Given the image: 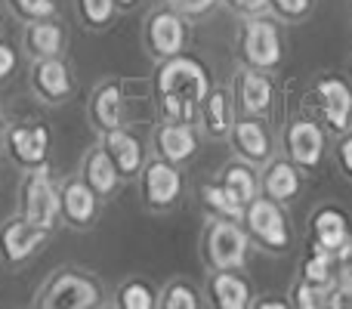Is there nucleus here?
Instances as JSON below:
<instances>
[{"label":"nucleus","mask_w":352,"mask_h":309,"mask_svg":"<svg viewBox=\"0 0 352 309\" xmlns=\"http://www.w3.org/2000/svg\"><path fill=\"white\" fill-rule=\"evenodd\" d=\"M201 121L210 136H226L232 130V99L226 90H210L201 103Z\"/></svg>","instance_id":"nucleus-21"},{"label":"nucleus","mask_w":352,"mask_h":309,"mask_svg":"<svg viewBox=\"0 0 352 309\" xmlns=\"http://www.w3.org/2000/svg\"><path fill=\"white\" fill-rule=\"evenodd\" d=\"M316 235H318V251L334 254L340 244H346V220L337 211H322L316 217Z\"/></svg>","instance_id":"nucleus-23"},{"label":"nucleus","mask_w":352,"mask_h":309,"mask_svg":"<svg viewBox=\"0 0 352 309\" xmlns=\"http://www.w3.org/2000/svg\"><path fill=\"white\" fill-rule=\"evenodd\" d=\"M167 3H170L176 12H182L186 19H198V16H204V12H210L217 0H167Z\"/></svg>","instance_id":"nucleus-35"},{"label":"nucleus","mask_w":352,"mask_h":309,"mask_svg":"<svg viewBox=\"0 0 352 309\" xmlns=\"http://www.w3.org/2000/svg\"><path fill=\"white\" fill-rule=\"evenodd\" d=\"M158 306H164V309H198L201 297L188 281H170V285L158 294Z\"/></svg>","instance_id":"nucleus-30"},{"label":"nucleus","mask_w":352,"mask_h":309,"mask_svg":"<svg viewBox=\"0 0 352 309\" xmlns=\"http://www.w3.org/2000/svg\"><path fill=\"white\" fill-rule=\"evenodd\" d=\"M248 235L241 232V226H235V220H213L207 226L204 235V260L213 269H241L248 260Z\"/></svg>","instance_id":"nucleus-9"},{"label":"nucleus","mask_w":352,"mask_h":309,"mask_svg":"<svg viewBox=\"0 0 352 309\" xmlns=\"http://www.w3.org/2000/svg\"><path fill=\"white\" fill-rule=\"evenodd\" d=\"M87 121L99 136L115 127H124V121H127V96H124L121 81L109 78L93 87L90 96H87Z\"/></svg>","instance_id":"nucleus-11"},{"label":"nucleus","mask_w":352,"mask_h":309,"mask_svg":"<svg viewBox=\"0 0 352 309\" xmlns=\"http://www.w3.org/2000/svg\"><path fill=\"white\" fill-rule=\"evenodd\" d=\"M244 220H248L250 232L260 238L263 244L269 248H285L287 244V229H285V220H281V211L266 198H254L250 207L244 211Z\"/></svg>","instance_id":"nucleus-16"},{"label":"nucleus","mask_w":352,"mask_h":309,"mask_svg":"<svg viewBox=\"0 0 352 309\" xmlns=\"http://www.w3.org/2000/svg\"><path fill=\"white\" fill-rule=\"evenodd\" d=\"M229 3H232V6H238V10H248V12H250V10H260V6L266 3V0H229Z\"/></svg>","instance_id":"nucleus-38"},{"label":"nucleus","mask_w":352,"mask_h":309,"mask_svg":"<svg viewBox=\"0 0 352 309\" xmlns=\"http://www.w3.org/2000/svg\"><path fill=\"white\" fill-rule=\"evenodd\" d=\"M102 217V198L80 173H68L59 180V220L65 229L90 232Z\"/></svg>","instance_id":"nucleus-7"},{"label":"nucleus","mask_w":352,"mask_h":309,"mask_svg":"<svg viewBox=\"0 0 352 309\" xmlns=\"http://www.w3.org/2000/svg\"><path fill=\"white\" fill-rule=\"evenodd\" d=\"M238 96L248 111H266L272 103V84L256 72H244L238 81Z\"/></svg>","instance_id":"nucleus-22"},{"label":"nucleus","mask_w":352,"mask_h":309,"mask_svg":"<svg viewBox=\"0 0 352 309\" xmlns=\"http://www.w3.org/2000/svg\"><path fill=\"white\" fill-rule=\"evenodd\" d=\"M111 306H121V309H155V306H158V294H155V288L148 285L146 279H130V281H124V285L115 291Z\"/></svg>","instance_id":"nucleus-24"},{"label":"nucleus","mask_w":352,"mask_h":309,"mask_svg":"<svg viewBox=\"0 0 352 309\" xmlns=\"http://www.w3.org/2000/svg\"><path fill=\"white\" fill-rule=\"evenodd\" d=\"M297 303L303 306V309L318 306V288L309 285V281H306V285H300V288H297Z\"/></svg>","instance_id":"nucleus-36"},{"label":"nucleus","mask_w":352,"mask_h":309,"mask_svg":"<svg viewBox=\"0 0 352 309\" xmlns=\"http://www.w3.org/2000/svg\"><path fill=\"white\" fill-rule=\"evenodd\" d=\"M140 0H118V10H130V6H136Z\"/></svg>","instance_id":"nucleus-41"},{"label":"nucleus","mask_w":352,"mask_h":309,"mask_svg":"<svg viewBox=\"0 0 352 309\" xmlns=\"http://www.w3.org/2000/svg\"><path fill=\"white\" fill-rule=\"evenodd\" d=\"M28 90L47 109H62L78 96V74L65 56L28 62Z\"/></svg>","instance_id":"nucleus-5"},{"label":"nucleus","mask_w":352,"mask_h":309,"mask_svg":"<svg viewBox=\"0 0 352 309\" xmlns=\"http://www.w3.org/2000/svg\"><path fill=\"white\" fill-rule=\"evenodd\" d=\"M210 297L223 309H244L250 303V288L232 269H217V275L210 279Z\"/></svg>","instance_id":"nucleus-18"},{"label":"nucleus","mask_w":352,"mask_h":309,"mask_svg":"<svg viewBox=\"0 0 352 309\" xmlns=\"http://www.w3.org/2000/svg\"><path fill=\"white\" fill-rule=\"evenodd\" d=\"M99 142H102L105 152L111 155V161H115L118 173H121L124 180L140 176L142 164H146V146H142V140L133 134V130L115 127V130H109V134L99 136Z\"/></svg>","instance_id":"nucleus-13"},{"label":"nucleus","mask_w":352,"mask_h":309,"mask_svg":"<svg viewBox=\"0 0 352 309\" xmlns=\"http://www.w3.org/2000/svg\"><path fill=\"white\" fill-rule=\"evenodd\" d=\"M3 152L10 155L12 167L22 170V173L50 167V158H53V130H50L47 121H34V118L12 121L6 127Z\"/></svg>","instance_id":"nucleus-4"},{"label":"nucleus","mask_w":352,"mask_h":309,"mask_svg":"<svg viewBox=\"0 0 352 309\" xmlns=\"http://www.w3.org/2000/svg\"><path fill=\"white\" fill-rule=\"evenodd\" d=\"M235 146L248 158H254V161H263V158L272 152V149H269L266 130H263L256 121H238L235 124Z\"/></svg>","instance_id":"nucleus-27"},{"label":"nucleus","mask_w":352,"mask_h":309,"mask_svg":"<svg viewBox=\"0 0 352 309\" xmlns=\"http://www.w3.org/2000/svg\"><path fill=\"white\" fill-rule=\"evenodd\" d=\"M334 260H337V281H340V291L349 294L352 291V244H340L334 251Z\"/></svg>","instance_id":"nucleus-34"},{"label":"nucleus","mask_w":352,"mask_h":309,"mask_svg":"<svg viewBox=\"0 0 352 309\" xmlns=\"http://www.w3.org/2000/svg\"><path fill=\"white\" fill-rule=\"evenodd\" d=\"M140 192H142V204L152 211H167L179 201L182 195V173L173 161L167 158H155L146 161L140 170Z\"/></svg>","instance_id":"nucleus-10"},{"label":"nucleus","mask_w":352,"mask_h":309,"mask_svg":"<svg viewBox=\"0 0 352 309\" xmlns=\"http://www.w3.org/2000/svg\"><path fill=\"white\" fill-rule=\"evenodd\" d=\"M343 164H346L349 173H352V136H349L346 142H343Z\"/></svg>","instance_id":"nucleus-39"},{"label":"nucleus","mask_w":352,"mask_h":309,"mask_svg":"<svg viewBox=\"0 0 352 309\" xmlns=\"http://www.w3.org/2000/svg\"><path fill=\"white\" fill-rule=\"evenodd\" d=\"M275 6H278L285 16H300V12H306V6H309V0H272Z\"/></svg>","instance_id":"nucleus-37"},{"label":"nucleus","mask_w":352,"mask_h":309,"mask_svg":"<svg viewBox=\"0 0 352 309\" xmlns=\"http://www.w3.org/2000/svg\"><path fill=\"white\" fill-rule=\"evenodd\" d=\"M3 6H6V12H10L16 22H22V25L62 16L59 0H3Z\"/></svg>","instance_id":"nucleus-28"},{"label":"nucleus","mask_w":352,"mask_h":309,"mask_svg":"<svg viewBox=\"0 0 352 309\" xmlns=\"http://www.w3.org/2000/svg\"><path fill=\"white\" fill-rule=\"evenodd\" d=\"M19 213L47 232H56L62 226V220H59V180L53 176L50 167L22 173V182H19Z\"/></svg>","instance_id":"nucleus-3"},{"label":"nucleus","mask_w":352,"mask_h":309,"mask_svg":"<svg viewBox=\"0 0 352 309\" xmlns=\"http://www.w3.org/2000/svg\"><path fill=\"white\" fill-rule=\"evenodd\" d=\"M241 47H244V59L256 68H272L281 59L278 31H275L272 22H263V19H254V22L244 25Z\"/></svg>","instance_id":"nucleus-14"},{"label":"nucleus","mask_w":352,"mask_h":309,"mask_svg":"<svg viewBox=\"0 0 352 309\" xmlns=\"http://www.w3.org/2000/svg\"><path fill=\"white\" fill-rule=\"evenodd\" d=\"M3 25H6V6H3V0H0V34H3Z\"/></svg>","instance_id":"nucleus-42"},{"label":"nucleus","mask_w":352,"mask_h":309,"mask_svg":"<svg viewBox=\"0 0 352 309\" xmlns=\"http://www.w3.org/2000/svg\"><path fill=\"white\" fill-rule=\"evenodd\" d=\"M287 146H291V155L297 158L300 164H306V167H316V164L322 161L324 136H322V130H318L316 124L300 121V124H294L291 134H287Z\"/></svg>","instance_id":"nucleus-19"},{"label":"nucleus","mask_w":352,"mask_h":309,"mask_svg":"<svg viewBox=\"0 0 352 309\" xmlns=\"http://www.w3.org/2000/svg\"><path fill=\"white\" fill-rule=\"evenodd\" d=\"M331 257H334V254L316 248V257L306 263V281H309V285H316L318 291H322V288H328L331 281H334V266H331Z\"/></svg>","instance_id":"nucleus-33"},{"label":"nucleus","mask_w":352,"mask_h":309,"mask_svg":"<svg viewBox=\"0 0 352 309\" xmlns=\"http://www.w3.org/2000/svg\"><path fill=\"white\" fill-rule=\"evenodd\" d=\"M80 176L90 182L93 192H96L102 201H109L111 195L118 192L121 180H124V176L118 173V167H115V161H111V155L105 152L102 142H96V146L87 149L84 161H80Z\"/></svg>","instance_id":"nucleus-15"},{"label":"nucleus","mask_w":352,"mask_h":309,"mask_svg":"<svg viewBox=\"0 0 352 309\" xmlns=\"http://www.w3.org/2000/svg\"><path fill=\"white\" fill-rule=\"evenodd\" d=\"M318 96L324 105V118L331 121L334 130H346L349 127V115H352V93L346 84L340 81H324L318 87Z\"/></svg>","instance_id":"nucleus-20"},{"label":"nucleus","mask_w":352,"mask_h":309,"mask_svg":"<svg viewBox=\"0 0 352 309\" xmlns=\"http://www.w3.org/2000/svg\"><path fill=\"white\" fill-rule=\"evenodd\" d=\"M186 41H188L186 16L176 12L170 3L148 12L146 25H142V43H146V50L158 62L170 59V56H179L182 47H186Z\"/></svg>","instance_id":"nucleus-8"},{"label":"nucleus","mask_w":352,"mask_h":309,"mask_svg":"<svg viewBox=\"0 0 352 309\" xmlns=\"http://www.w3.org/2000/svg\"><path fill=\"white\" fill-rule=\"evenodd\" d=\"M65 50H68V28L62 22V16L22 25V53L28 56V62L65 56Z\"/></svg>","instance_id":"nucleus-12"},{"label":"nucleus","mask_w":352,"mask_h":309,"mask_svg":"<svg viewBox=\"0 0 352 309\" xmlns=\"http://www.w3.org/2000/svg\"><path fill=\"white\" fill-rule=\"evenodd\" d=\"M19 68H22V50H19L10 37L0 34V87L12 84Z\"/></svg>","instance_id":"nucleus-32"},{"label":"nucleus","mask_w":352,"mask_h":309,"mask_svg":"<svg viewBox=\"0 0 352 309\" xmlns=\"http://www.w3.org/2000/svg\"><path fill=\"white\" fill-rule=\"evenodd\" d=\"M223 186L229 189L241 204H250V201L256 198V176H254V170L244 167V164H232V167H226Z\"/></svg>","instance_id":"nucleus-29"},{"label":"nucleus","mask_w":352,"mask_h":309,"mask_svg":"<svg viewBox=\"0 0 352 309\" xmlns=\"http://www.w3.org/2000/svg\"><path fill=\"white\" fill-rule=\"evenodd\" d=\"M155 93H158V111L164 121L192 124L195 115H201V103L210 93V78L198 59L179 53L158 62Z\"/></svg>","instance_id":"nucleus-1"},{"label":"nucleus","mask_w":352,"mask_h":309,"mask_svg":"<svg viewBox=\"0 0 352 309\" xmlns=\"http://www.w3.org/2000/svg\"><path fill=\"white\" fill-rule=\"evenodd\" d=\"M6 127H10V121H6L3 109H0V152H3V142H6Z\"/></svg>","instance_id":"nucleus-40"},{"label":"nucleus","mask_w":352,"mask_h":309,"mask_svg":"<svg viewBox=\"0 0 352 309\" xmlns=\"http://www.w3.org/2000/svg\"><path fill=\"white\" fill-rule=\"evenodd\" d=\"M53 238V232L34 226L31 220H25L22 213H10V217L0 223V266L16 273L25 269Z\"/></svg>","instance_id":"nucleus-6"},{"label":"nucleus","mask_w":352,"mask_h":309,"mask_svg":"<svg viewBox=\"0 0 352 309\" xmlns=\"http://www.w3.org/2000/svg\"><path fill=\"white\" fill-rule=\"evenodd\" d=\"M74 12L87 31H105L118 12V0H74Z\"/></svg>","instance_id":"nucleus-25"},{"label":"nucleus","mask_w":352,"mask_h":309,"mask_svg":"<svg viewBox=\"0 0 352 309\" xmlns=\"http://www.w3.org/2000/svg\"><path fill=\"white\" fill-rule=\"evenodd\" d=\"M201 198H204V204L210 207L217 217H226V220L244 217V204L223 186V182H207V186H201Z\"/></svg>","instance_id":"nucleus-26"},{"label":"nucleus","mask_w":352,"mask_h":309,"mask_svg":"<svg viewBox=\"0 0 352 309\" xmlns=\"http://www.w3.org/2000/svg\"><path fill=\"white\" fill-rule=\"evenodd\" d=\"M297 186H300V180L291 164H281V161L272 164V170H269V176H266V192L272 195V198H294Z\"/></svg>","instance_id":"nucleus-31"},{"label":"nucleus","mask_w":352,"mask_h":309,"mask_svg":"<svg viewBox=\"0 0 352 309\" xmlns=\"http://www.w3.org/2000/svg\"><path fill=\"white\" fill-rule=\"evenodd\" d=\"M102 303V281L84 266H56L31 300L37 309H96Z\"/></svg>","instance_id":"nucleus-2"},{"label":"nucleus","mask_w":352,"mask_h":309,"mask_svg":"<svg viewBox=\"0 0 352 309\" xmlns=\"http://www.w3.org/2000/svg\"><path fill=\"white\" fill-rule=\"evenodd\" d=\"M155 149H158V155L167 158V161L182 164L198 152V136H195L192 124L164 121L158 130H155Z\"/></svg>","instance_id":"nucleus-17"}]
</instances>
